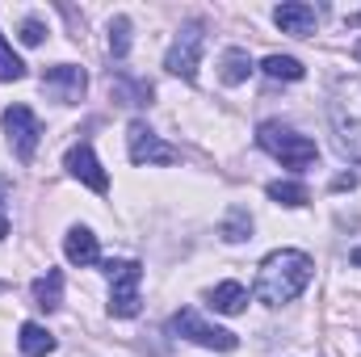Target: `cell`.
I'll use <instances>...</instances> for the list:
<instances>
[{
    "label": "cell",
    "mask_w": 361,
    "mask_h": 357,
    "mask_svg": "<svg viewBox=\"0 0 361 357\" xmlns=\"http://www.w3.org/2000/svg\"><path fill=\"white\" fill-rule=\"evenodd\" d=\"M4 135H8L17 160L30 164V160H34V147H38V135H42L34 109H30V105H8V109H4Z\"/></svg>",
    "instance_id": "cell-5"
},
{
    "label": "cell",
    "mask_w": 361,
    "mask_h": 357,
    "mask_svg": "<svg viewBox=\"0 0 361 357\" xmlns=\"http://www.w3.org/2000/svg\"><path fill=\"white\" fill-rule=\"evenodd\" d=\"M257 139H261V147L269 152L273 160H281V169H294V173L298 169H311L315 156H319L315 139H307V135H298V131H290L281 122H265L257 131Z\"/></svg>",
    "instance_id": "cell-2"
},
{
    "label": "cell",
    "mask_w": 361,
    "mask_h": 357,
    "mask_svg": "<svg viewBox=\"0 0 361 357\" xmlns=\"http://www.w3.org/2000/svg\"><path fill=\"white\" fill-rule=\"evenodd\" d=\"M265 72L273 80H302V63L294 55H269L265 59Z\"/></svg>",
    "instance_id": "cell-19"
},
{
    "label": "cell",
    "mask_w": 361,
    "mask_h": 357,
    "mask_svg": "<svg viewBox=\"0 0 361 357\" xmlns=\"http://www.w3.org/2000/svg\"><path fill=\"white\" fill-rule=\"evenodd\" d=\"M42 38H47V25H42L38 17H30V21H21V42H25V47H38Z\"/></svg>",
    "instance_id": "cell-22"
},
{
    "label": "cell",
    "mask_w": 361,
    "mask_h": 357,
    "mask_svg": "<svg viewBox=\"0 0 361 357\" xmlns=\"http://www.w3.org/2000/svg\"><path fill=\"white\" fill-rule=\"evenodd\" d=\"M126 51H130V21L126 17H114L109 21V55L114 59H126Z\"/></svg>",
    "instance_id": "cell-20"
},
{
    "label": "cell",
    "mask_w": 361,
    "mask_h": 357,
    "mask_svg": "<svg viewBox=\"0 0 361 357\" xmlns=\"http://www.w3.org/2000/svg\"><path fill=\"white\" fill-rule=\"evenodd\" d=\"M269 198H273V202H281V206H302L311 193H307V185H302V181H273Z\"/></svg>",
    "instance_id": "cell-18"
},
{
    "label": "cell",
    "mask_w": 361,
    "mask_h": 357,
    "mask_svg": "<svg viewBox=\"0 0 361 357\" xmlns=\"http://www.w3.org/2000/svg\"><path fill=\"white\" fill-rule=\"evenodd\" d=\"M17 345H21V353H25V357H47V353H55V337H51L42 324H21V337H17Z\"/></svg>",
    "instance_id": "cell-15"
},
{
    "label": "cell",
    "mask_w": 361,
    "mask_h": 357,
    "mask_svg": "<svg viewBox=\"0 0 361 357\" xmlns=\"http://www.w3.org/2000/svg\"><path fill=\"white\" fill-rule=\"evenodd\" d=\"M353 55H357V59H361V42H357V47H353Z\"/></svg>",
    "instance_id": "cell-27"
},
{
    "label": "cell",
    "mask_w": 361,
    "mask_h": 357,
    "mask_svg": "<svg viewBox=\"0 0 361 357\" xmlns=\"http://www.w3.org/2000/svg\"><path fill=\"white\" fill-rule=\"evenodd\" d=\"M169 328H173L177 337H185V341H193V345H202V349H219V353H227V349H235V345H240V341H235V332L206 324L193 307L177 311V315L169 320Z\"/></svg>",
    "instance_id": "cell-4"
},
{
    "label": "cell",
    "mask_w": 361,
    "mask_h": 357,
    "mask_svg": "<svg viewBox=\"0 0 361 357\" xmlns=\"http://www.w3.org/2000/svg\"><path fill=\"white\" fill-rule=\"evenodd\" d=\"M273 21L281 25V34H294V38H307V34H315V21H319V13H315V4H302V0H290V4H281V8L273 13Z\"/></svg>",
    "instance_id": "cell-10"
},
{
    "label": "cell",
    "mask_w": 361,
    "mask_h": 357,
    "mask_svg": "<svg viewBox=\"0 0 361 357\" xmlns=\"http://www.w3.org/2000/svg\"><path fill=\"white\" fill-rule=\"evenodd\" d=\"M109 273V311L118 320H130L139 315V282H143V265L139 261H105Z\"/></svg>",
    "instance_id": "cell-3"
},
{
    "label": "cell",
    "mask_w": 361,
    "mask_h": 357,
    "mask_svg": "<svg viewBox=\"0 0 361 357\" xmlns=\"http://www.w3.org/2000/svg\"><path fill=\"white\" fill-rule=\"evenodd\" d=\"M109 89H114V101H118V105H147V101H152V85H147V80H130L126 72H118V76L109 80Z\"/></svg>",
    "instance_id": "cell-13"
},
{
    "label": "cell",
    "mask_w": 361,
    "mask_h": 357,
    "mask_svg": "<svg viewBox=\"0 0 361 357\" xmlns=\"http://www.w3.org/2000/svg\"><path fill=\"white\" fill-rule=\"evenodd\" d=\"M311 277H315V261H311L307 253L281 248V253H269V257H265L252 294H257L265 307H281V303H294V298L307 290Z\"/></svg>",
    "instance_id": "cell-1"
},
{
    "label": "cell",
    "mask_w": 361,
    "mask_h": 357,
    "mask_svg": "<svg viewBox=\"0 0 361 357\" xmlns=\"http://www.w3.org/2000/svg\"><path fill=\"white\" fill-rule=\"evenodd\" d=\"M85 85H89V76H85V68H76V63H55V68H47V76H42V89L51 92L55 101H63V105L80 101V97H85Z\"/></svg>",
    "instance_id": "cell-7"
},
{
    "label": "cell",
    "mask_w": 361,
    "mask_h": 357,
    "mask_svg": "<svg viewBox=\"0 0 361 357\" xmlns=\"http://www.w3.org/2000/svg\"><path fill=\"white\" fill-rule=\"evenodd\" d=\"M248 72H252V55H248V51H240V47L223 51V59H219V76H223V85H244Z\"/></svg>",
    "instance_id": "cell-14"
},
{
    "label": "cell",
    "mask_w": 361,
    "mask_h": 357,
    "mask_svg": "<svg viewBox=\"0 0 361 357\" xmlns=\"http://www.w3.org/2000/svg\"><path fill=\"white\" fill-rule=\"evenodd\" d=\"M68 173L76 181H85L92 193H105V189H109V177H105V169L97 164V156H92L89 143H76V147L68 152Z\"/></svg>",
    "instance_id": "cell-9"
},
{
    "label": "cell",
    "mask_w": 361,
    "mask_h": 357,
    "mask_svg": "<svg viewBox=\"0 0 361 357\" xmlns=\"http://www.w3.org/2000/svg\"><path fill=\"white\" fill-rule=\"evenodd\" d=\"M353 185H357V177H353V173H345V177L332 181V189H353Z\"/></svg>",
    "instance_id": "cell-24"
},
{
    "label": "cell",
    "mask_w": 361,
    "mask_h": 357,
    "mask_svg": "<svg viewBox=\"0 0 361 357\" xmlns=\"http://www.w3.org/2000/svg\"><path fill=\"white\" fill-rule=\"evenodd\" d=\"M244 303H248V290H244L240 282H223V286L210 290V307H214L219 315H240Z\"/></svg>",
    "instance_id": "cell-12"
},
{
    "label": "cell",
    "mask_w": 361,
    "mask_h": 357,
    "mask_svg": "<svg viewBox=\"0 0 361 357\" xmlns=\"http://www.w3.org/2000/svg\"><path fill=\"white\" fill-rule=\"evenodd\" d=\"M63 253H68V261L72 265H97L101 261V253H97V236H92L89 227H72L68 231V240H63Z\"/></svg>",
    "instance_id": "cell-11"
},
{
    "label": "cell",
    "mask_w": 361,
    "mask_h": 357,
    "mask_svg": "<svg viewBox=\"0 0 361 357\" xmlns=\"http://www.w3.org/2000/svg\"><path fill=\"white\" fill-rule=\"evenodd\" d=\"M8 236V219H4V181H0V240Z\"/></svg>",
    "instance_id": "cell-23"
},
{
    "label": "cell",
    "mask_w": 361,
    "mask_h": 357,
    "mask_svg": "<svg viewBox=\"0 0 361 357\" xmlns=\"http://www.w3.org/2000/svg\"><path fill=\"white\" fill-rule=\"evenodd\" d=\"M349 25H361V13H357V17H349Z\"/></svg>",
    "instance_id": "cell-26"
},
{
    "label": "cell",
    "mask_w": 361,
    "mask_h": 357,
    "mask_svg": "<svg viewBox=\"0 0 361 357\" xmlns=\"http://www.w3.org/2000/svg\"><path fill=\"white\" fill-rule=\"evenodd\" d=\"M197 51H202V25H185L169 51V72L180 80H197Z\"/></svg>",
    "instance_id": "cell-8"
},
{
    "label": "cell",
    "mask_w": 361,
    "mask_h": 357,
    "mask_svg": "<svg viewBox=\"0 0 361 357\" xmlns=\"http://www.w3.org/2000/svg\"><path fill=\"white\" fill-rule=\"evenodd\" d=\"M34 303H38L42 311H55V307L63 303V273H59V269H47V277L34 282Z\"/></svg>",
    "instance_id": "cell-16"
},
{
    "label": "cell",
    "mask_w": 361,
    "mask_h": 357,
    "mask_svg": "<svg viewBox=\"0 0 361 357\" xmlns=\"http://www.w3.org/2000/svg\"><path fill=\"white\" fill-rule=\"evenodd\" d=\"M25 76V63L13 55V47L0 38V80H21Z\"/></svg>",
    "instance_id": "cell-21"
},
{
    "label": "cell",
    "mask_w": 361,
    "mask_h": 357,
    "mask_svg": "<svg viewBox=\"0 0 361 357\" xmlns=\"http://www.w3.org/2000/svg\"><path fill=\"white\" fill-rule=\"evenodd\" d=\"M126 147H130V160H135V164H177L180 160L177 147L160 143L156 131H152L147 122H139V118L126 126Z\"/></svg>",
    "instance_id": "cell-6"
},
{
    "label": "cell",
    "mask_w": 361,
    "mask_h": 357,
    "mask_svg": "<svg viewBox=\"0 0 361 357\" xmlns=\"http://www.w3.org/2000/svg\"><path fill=\"white\" fill-rule=\"evenodd\" d=\"M349 261H353V265L361 269V248H353V253H349Z\"/></svg>",
    "instance_id": "cell-25"
},
{
    "label": "cell",
    "mask_w": 361,
    "mask_h": 357,
    "mask_svg": "<svg viewBox=\"0 0 361 357\" xmlns=\"http://www.w3.org/2000/svg\"><path fill=\"white\" fill-rule=\"evenodd\" d=\"M219 231H223V240H227V244H240V240H248V236H252V214H248L244 206H235V210L223 219V227H219Z\"/></svg>",
    "instance_id": "cell-17"
}]
</instances>
